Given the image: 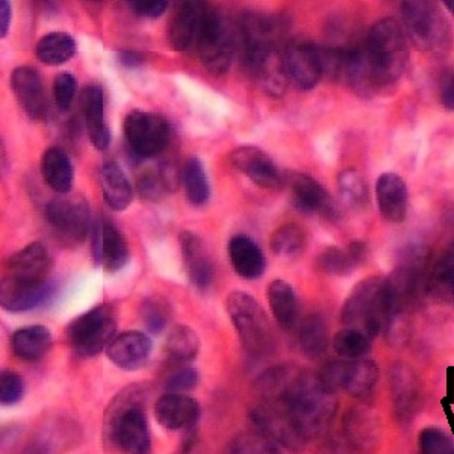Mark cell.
Segmentation results:
<instances>
[{"label": "cell", "instance_id": "e575fe53", "mask_svg": "<svg viewBox=\"0 0 454 454\" xmlns=\"http://www.w3.org/2000/svg\"><path fill=\"white\" fill-rule=\"evenodd\" d=\"M182 182L188 203L196 207H205L211 199V184L200 158L192 156L186 160L182 168Z\"/></svg>", "mask_w": 454, "mask_h": 454}, {"label": "cell", "instance_id": "ab89813d", "mask_svg": "<svg viewBox=\"0 0 454 454\" xmlns=\"http://www.w3.org/2000/svg\"><path fill=\"white\" fill-rule=\"evenodd\" d=\"M338 190H340V200L348 207H364L368 200V186L361 173L353 168L340 171L338 176Z\"/></svg>", "mask_w": 454, "mask_h": 454}, {"label": "cell", "instance_id": "cb8c5ba5", "mask_svg": "<svg viewBox=\"0 0 454 454\" xmlns=\"http://www.w3.org/2000/svg\"><path fill=\"white\" fill-rule=\"evenodd\" d=\"M376 200L383 220L400 224L408 217L409 192L406 182L394 173H383L376 182Z\"/></svg>", "mask_w": 454, "mask_h": 454}, {"label": "cell", "instance_id": "1f68e13d", "mask_svg": "<svg viewBox=\"0 0 454 454\" xmlns=\"http://www.w3.org/2000/svg\"><path fill=\"white\" fill-rule=\"evenodd\" d=\"M379 382V367L372 359L347 361L346 376L342 391L351 397L367 398L372 395Z\"/></svg>", "mask_w": 454, "mask_h": 454}, {"label": "cell", "instance_id": "7c38bea8", "mask_svg": "<svg viewBox=\"0 0 454 454\" xmlns=\"http://www.w3.org/2000/svg\"><path fill=\"white\" fill-rule=\"evenodd\" d=\"M256 430L289 450H300L306 444L288 411L278 403L261 402L250 411Z\"/></svg>", "mask_w": 454, "mask_h": 454}, {"label": "cell", "instance_id": "d6986e66", "mask_svg": "<svg viewBox=\"0 0 454 454\" xmlns=\"http://www.w3.org/2000/svg\"><path fill=\"white\" fill-rule=\"evenodd\" d=\"M156 421L160 427L176 432H192L200 419V404L188 394H168L158 398L155 403Z\"/></svg>", "mask_w": 454, "mask_h": 454}, {"label": "cell", "instance_id": "b9f144b4", "mask_svg": "<svg viewBox=\"0 0 454 454\" xmlns=\"http://www.w3.org/2000/svg\"><path fill=\"white\" fill-rule=\"evenodd\" d=\"M229 454H282L279 445L259 430L237 434L231 442Z\"/></svg>", "mask_w": 454, "mask_h": 454}, {"label": "cell", "instance_id": "83f0119b", "mask_svg": "<svg viewBox=\"0 0 454 454\" xmlns=\"http://www.w3.org/2000/svg\"><path fill=\"white\" fill-rule=\"evenodd\" d=\"M98 182L105 201L113 211H124L130 207L134 190L123 168L113 160L104 162L98 170Z\"/></svg>", "mask_w": 454, "mask_h": 454}, {"label": "cell", "instance_id": "603a6c76", "mask_svg": "<svg viewBox=\"0 0 454 454\" xmlns=\"http://www.w3.org/2000/svg\"><path fill=\"white\" fill-rule=\"evenodd\" d=\"M52 265V256L46 246L40 241H34L8 258L6 271L8 278L12 279L40 282L49 279Z\"/></svg>", "mask_w": 454, "mask_h": 454}, {"label": "cell", "instance_id": "60d3db41", "mask_svg": "<svg viewBox=\"0 0 454 454\" xmlns=\"http://www.w3.org/2000/svg\"><path fill=\"white\" fill-rule=\"evenodd\" d=\"M317 267L329 276H348L361 267V263L348 252V248L346 252L338 247H327L318 254Z\"/></svg>", "mask_w": 454, "mask_h": 454}, {"label": "cell", "instance_id": "30bf717a", "mask_svg": "<svg viewBox=\"0 0 454 454\" xmlns=\"http://www.w3.org/2000/svg\"><path fill=\"white\" fill-rule=\"evenodd\" d=\"M123 130L130 152L138 158L160 155L170 145L171 124L160 114L130 111L124 119Z\"/></svg>", "mask_w": 454, "mask_h": 454}, {"label": "cell", "instance_id": "277c9868", "mask_svg": "<svg viewBox=\"0 0 454 454\" xmlns=\"http://www.w3.org/2000/svg\"><path fill=\"white\" fill-rule=\"evenodd\" d=\"M340 320L346 327L364 332L372 340L382 332L387 333L393 323V312L387 279L372 276L361 280L347 297Z\"/></svg>", "mask_w": 454, "mask_h": 454}, {"label": "cell", "instance_id": "c3c4849f", "mask_svg": "<svg viewBox=\"0 0 454 454\" xmlns=\"http://www.w3.org/2000/svg\"><path fill=\"white\" fill-rule=\"evenodd\" d=\"M78 91V81L70 72H62L53 81V98L58 109L66 113L72 106Z\"/></svg>", "mask_w": 454, "mask_h": 454}, {"label": "cell", "instance_id": "ee69618b", "mask_svg": "<svg viewBox=\"0 0 454 454\" xmlns=\"http://www.w3.org/2000/svg\"><path fill=\"white\" fill-rule=\"evenodd\" d=\"M419 453L454 454V439L442 428H424L419 436Z\"/></svg>", "mask_w": 454, "mask_h": 454}, {"label": "cell", "instance_id": "4fadbf2b", "mask_svg": "<svg viewBox=\"0 0 454 454\" xmlns=\"http://www.w3.org/2000/svg\"><path fill=\"white\" fill-rule=\"evenodd\" d=\"M389 387L393 397V411L398 423L408 424L421 408V382L412 367L397 362L389 370Z\"/></svg>", "mask_w": 454, "mask_h": 454}, {"label": "cell", "instance_id": "681fc988", "mask_svg": "<svg viewBox=\"0 0 454 454\" xmlns=\"http://www.w3.org/2000/svg\"><path fill=\"white\" fill-rule=\"evenodd\" d=\"M200 376L196 368L184 367L167 377L166 389L168 394H188L199 385Z\"/></svg>", "mask_w": 454, "mask_h": 454}, {"label": "cell", "instance_id": "52a82bcc", "mask_svg": "<svg viewBox=\"0 0 454 454\" xmlns=\"http://www.w3.org/2000/svg\"><path fill=\"white\" fill-rule=\"evenodd\" d=\"M115 333V309L109 303H102L76 317L66 329V340L76 356L93 357L108 350Z\"/></svg>", "mask_w": 454, "mask_h": 454}, {"label": "cell", "instance_id": "5b68a950", "mask_svg": "<svg viewBox=\"0 0 454 454\" xmlns=\"http://www.w3.org/2000/svg\"><path fill=\"white\" fill-rule=\"evenodd\" d=\"M226 310L244 350L250 356H269L276 344L273 325L258 300L244 291H233L227 297Z\"/></svg>", "mask_w": 454, "mask_h": 454}, {"label": "cell", "instance_id": "d6a6232c", "mask_svg": "<svg viewBox=\"0 0 454 454\" xmlns=\"http://www.w3.org/2000/svg\"><path fill=\"white\" fill-rule=\"evenodd\" d=\"M76 42L68 32L53 31L36 43L35 55L47 66H62L76 55Z\"/></svg>", "mask_w": 454, "mask_h": 454}, {"label": "cell", "instance_id": "8fae6325", "mask_svg": "<svg viewBox=\"0 0 454 454\" xmlns=\"http://www.w3.org/2000/svg\"><path fill=\"white\" fill-rule=\"evenodd\" d=\"M282 61L288 82L301 91L314 90L325 74L320 47L312 42H286L282 51Z\"/></svg>", "mask_w": 454, "mask_h": 454}, {"label": "cell", "instance_id": "f907efd6", "mask_svg": "<svg viewBox=\"0 0 454 454\" xmlns=\"http://www.w3.org/2000/svg\"><path fill=\"white\" fill-rule=\"evenodd\" d=\"M128 5L137 17L160 19L168 8V2L167 0H130Z\"/></svg>", "mask_w": 454, "mask_h": 454}, {"label": "cell", "instance_id": "9a60e30c", "mask_svg": "<svg viewBox=\"0 0 454 454\" xmlns=\"http://www.w3.org/2000/svg\"><path fill=\"white\" fill-rule=\"evenodd\" d=\"M91 252L94 262L108 273H117L129 261V246L119 227L108 218H100L93 227Z\"/></svg>", "mask_w": 454, "mask_h": 454}, {"label": "cell", "instance_id": "816d5d0a", "mask_svg": "<svg viewBox=\"0 0 454 454\" xmlns=\"http://www.w3.org/2000/svg\"><path fill=\"white\" fill-rule=\"evenodd\" d=\"M441 105L445 111L454 113V72L449 73L441 87Z\"/></svg>", "mask_w": 454, "mask_h": 454}, {"label": "cell", "instance_id": "2e32d148", "mask_svg": "<svg viewBox=\"0 0 454 454\" xmlns=\"http://www.w3.org/2000/svg\"><path fill=\"white\" fill-rule=\"evenodd\" d=\"M55 295V282L17 280L6 276L0 285V306L8 312H27L46 305Z\"/></svg>", "mask_w": 454, "mask_h": 454}, {"label": "cell", "instance_id": "11a10c76", "mask_svg": "<svg viewBox=\"0 0 454 454\" xmlns=\"http://www.w3.org/2000/svg\"><path fill=\"white\" fill-rule=\"evenodd\" d=\"M119 62L126 68H138L145 64V55L143 53L132 52V51H124L119 53Z\"/></svg>", "mask_w": 454, "mask_h": 454}, {"label": "cell", "instance_id": "f6af8a7d", "mask_svg": "<svg viewBox=\"0 0 454 454\" xmlns=\"http://www.w3.org/2000/svg\"><path fill=\"white\" fill-rule=\"evenodd\" d=\"M137 190L145 200L160 201L167 192L160 168H145L141 171L137 176Z\"/></svg>", "mask_w": 454, "mask_h": 454}, {"label": "cell", "instance_id": "8992f818", "mask_svg": "<svg viewBox=\"0 0 454 454\" xmlns=\"http://www.w3.org/2000/svg\"><path fill=\"white\" fill-rule=\"evenodd\" d=\"M403 31L419 52H444L451 43L449 21L439 6L427 0L404 2L402 8Z\"/></svg>", "mask_w": 454, "mask_h": 454}, {"label": "cell", "instance_id": "5bb4252c", "mask_svg": "<svg viewBox=\"0 0 454 454\" xmlns=\"http://www.w3.org/2000/svg\"><path fill=\"white\" fill-rule=\"evenodd\" d=\"M229 160L233 168L243 173L263 190H278L284 185V175L273 158L256 145H241L232 150Z\"/></svg>", "mask_w": 454, "mask_h": 454}, {"label": "cell", "instance_id": "836d02e7", "mask_svg": "<svg viewBox=\"0 0 454 454\" xmlns=\"http://www.w3.org/2000/svg\"><path fill=\"white\" fill-rule=\"evenodd\" d=\"M72 439V430L66 424H46L38 430L27 444L21 447L19 454H58L67 449L68 441Z\"/></svg>", "mask_w": 454, "mask_h": 454}, {"label": "cell", "instance_id": "8d00e7d4", "mask_svg": "<svg viewBox=\"0 0 454 454\" xmlns=\"http://www.w3.org/2000/svg\"><path fill=\"white\" fill-rule=\"evenodd\" d=\"M308 237L295 223H286L278 227L270 239V247L278 258L295 259L305 252Z\"/></svg>", "mask_w": 454, "mask_h": 454}, {"label": "cell", "instance_id": "bcb514c9", "mask_svg": "<svg viewBox=\"0 0 454 454\" xmlns=\"http://www.w3.org/2000/svg\"><path fill=\"white\" fill-rule=\"evenodd\" d=\"M25 395V382L20 374L12 370L0 372V402L4 406H14Z\"/></svg>", "mask_w": 454, "mask_h": 454}, {"label": "cell", "instance_id": "4316f807", "mask_svg": "<svg viewBox=\"0 0 454 454\" xmlns=\"http://www.w3.org/2000/svg\"><path fill=\"white\" fill-rule=\"evenodd\" d=\"M229 259L232 263L235 273L246 280L259 279L265 271V256L256 241L247 235H235L231 238L229 246Z\"/></svg>", "mask_w": 454, "mask_h": 454}, {"label": "cell", "instance_id": "7dc6e473", "mask_svg": "<svg viewBox=\"0 0 454 454\" xmlns=\"http://www.w3.org/2000/svg\"><path fill=\"white\" fill-rule=\"evenodd\" d=\"M428 286L438 293L442 291L454 297V246L436 265Z\"/></svg>", "mask_w": 454, "mask_h": 454}, {"label": "cell", "instance_id": "9f6ffc18", "mask_svg": "<svg viewBox=\"0 0 454 454\" xmlns=\"http://www.w3.org/2000/svg\"><path fill=\"white\" fill-rule=\"evenodd\" d=\"M444 6L451 16H454V0H444Z\"/></svg>", "mask_w": 454, "mask_h": 454}, {"label": "cell", "instance_id": "484cf974", "mask_svg": "<svg viewBox=\"0 0 454 454\" xmlns=\"http://www.w3.org/2000/svg\"><path fill=\"white\" fill-rule=\"evenodd\" d=\"M380 424L372 409L353 408L344 417V434L348 444L357 451L372 453L380 441Z\"/></svg>", "mask_w": 454, "mask_h": 454}, {"label": "cell", "instance_id": "db71d44e", "mask_svg": "<svg viewBox=\"0 0 454 454\" xmlns=\"http://www.w3.org/2000/svg\"><path fill=\"white\" fill-rule=\"evenodd\" d=\"M11 17H12V11H11V4L8 0H2L0 2V38L4 40L8 35L11 27Z\"/></svg>", "mask_w": 454, "mask_h": 454}, {"label": "cell", "instance_id": "f546056e", "mask_svg": "<svg viewBox=\"0 0 454 454\" xmlns=\"http://www.w3.org/2000/svg\"><path fill=\"white\" fill-rule=\"evenodd\" d=\"M270 309L284 331H294L300 320L299 295L293 285L276 279L267 288Z\"/></svg>", "mask_w": 454, "mask_h": 454}, {"label": "cell", "instance_id": "d4e9b609", "mask_svg": "<svg viewBox=\"0 0 454 454\" xmlns=\"http://www.w3.org/2000/svg\"><path fill=\"white\" fill-rule=\"evenodd\" d=\"M152 347L149 335L140 331H128L114 338L106 355L115 367L124 372H135L147 362Z\"/></svg>", "mask_w": 454, "mask_h": 454}, {"label": "cell", "instance_id": "f5cc1de1", "mask_svg": "<svg viewBox=\"0 0 454 454\" xmlns=\"http://www.w3.org/2000/svg\"><path fill=\"white\" fill-rule=\"evenodd\" d=\"M21 430L17 424H8L2 430V451L10 453L11 450L17 447V442L20 439Z\"/></svg>", "mask_w": 454, "mask_h": 454}, {"label": "cell", "instance_id": "7402d4cb", "mask_svg": "<svg viewBox=\"0 0 454 454\" xmlns=\"http://www.w3.org/2000/svg\"><path fill=\"white\" fill-rule=\"evenodd\" d=\"M11 90L29 119H44L47 113L46 94L38 70L29 66L14 68L11 73Z\"/></svg>", "mask_w": 454, "mask_h": 454}, {"label": "cell", "instance_id": "3957f363", "mask_svg": "<svg viewBox=\"0 0 454 454\" xmlns=\"http://www.w3.org/2000/svg\"><path fill=\"white\" fill-rule=\"evenodd\" d=\"M365 51L377 91L393 87L406 72L409 64L408 38L395 19L387 17L372 25L368 32Z\"/></svg>", "mask_w": 454, "mask_h": 454}, {"label": "cell", "instance_id": "6da1fadb", "mask_svg": "<svg viewBox=\"0 0 454 454\" xmlns=\"http://www.w3.org/2000/svg\"><path fill=\"white\" fill-rule=\"evenodd\" d=\"M241 59L246 72L271 96H282L288 87L282 51L285 27L271 16L247 12L239 27Z\"/></svg>", "mask_w": 454, "mask_h": 454}, {"label": "cell", "instance_id": "4dcf8cb0", "mask_svg": "<svg viewBox=\"0 0 454 454\" xmlns=\"http://www.w3.org/2000/svg\"><path fill=\"white\" fill-rule=\"evenodd\" d=\"M52 342V332L46 325H27L11 336V350L21 361L35 362L46 356Z\"/></svg>", "mask_w": 454, "mask_h": 454}, {"label": "cell", "instance_id": "f35d334b", "mask_svg": "<svg viewBox=\"0 0 454 454\" xmlns=\"http://www.w3.org/2000/svg\"><path fill=\"white\" fill-rule=\"evenodd\" d=\"M372 348V338L364 332L346 327L333 338V350L344 361L365 359Z\"/></svg>", "mask_w": 454, "mask_h": 454}, {"label": "cell", "instance_id": "74e56055", "mask_svg": "<svg viewBox=\"0 0 454 454\" xmlns=\"http://www.w3.org/2000/svg\"><path fill=\"white\" fill-rule=\"evenodd\" d=\"M166 351L173 361H192L200 351V338L190 325H176L167 336Z\"/></svg>", "mask_w": 454, "mask_h": 454}, {"label": "cell", "instance_id": "e0dca14e", "mask_svg": "<svg viewBox=\"0 0 454 454\" xmlns=\"http://www.w3.org/2000/svg\"><path fill=\"white\" fill-rule=\"evenodd\" d=\"M207 11V6L194 0L176 6L168 23V43L173 51L188 52L196 47Z\"/></svg>", "mask_w": 454, "mask_h": 454}, {"label": "cell", "instance_id": "ba28073f", "mask_svg": "<svg viewBox=\"0 0 454 454\" xmlns=\"http://www.w3.org/2000/svg\"><path fill=\"white\" fill-rule=\"evenodd\" d=\"M44 218L62 247H78L91 231V207L79 194L52 199L44 207Z\"/></svg>", "mask_w": 454, "mask_h": 454}, {"label": "cell", "instance_id": "9c48e42d", "mask_svg": "<svg viewBox=\"0 0 454 454\" xmlns=\"http://www.w3.org/2000/svg\"><path fill=\"white\" fill-rule=\"evenodd\" d=\"M201 64L214 76H223L232 66L235 36L229 21L218 11L207 8L196 44Z\"/></svg>", "mask_w": 454, "mask_h": 454}, {"label": "cell", "instance_id": "d590c367", "mask_svg": "<svg viewBox=\"0 0 454 454\" xmlns=\"http://www.w3.org/2000/svg\"><path fill=\"white\" fill-rule=\"evenodd\" d=\"M299 344L305 356L321 359L329 348V333L323 317L318 314L308 315L300 323Z\"/></svg>", "mask_w": 454, "mask_h": 454}, {"label": "cell", "instance_id": "44dd1931", "mask_svg": "<svg viewBox=\"0 0 454 454\" xmlns=\"http://www.w3.org/2000/svg\"><path fill=\"white\" fill-rule=\"evenodd\" d=\"M81 109H82L88 138L96 149L104 152L113 140L106 120V100L104 88L98 83H88L81 93Z\"/></svg>", "mask_w": 454, "mask_h": 454}, {"label": "cell", "instance_id": "7a4b0ae2", "mask_svg": "<svg viewBox=\"0 0 454 454\" xmlns=\"http://www.w3.org/2000/svg\"><path fill=\"white\" fill-rule=\"evenodd\" d=\"M145 398L147 387L145 385L126 387L113 398L104 415L105 444L117 447L124 454L152 453Z\"/></svg>", "mask_w": 454, "mask_h": 454}, {"label": "cell", "instance_id": "7bdbcfd3", "mask_svg": "<svg viewBox=\"0 0 454 454\" xmlns=\"http://www.w3.org/2000/svg\"><path fill=\"white\" fill-rule=\"evenodd\" d=\"M140 314L147 332L152 335H160L170 321L171 308L162 297H149L143 301Z\"/></svg>", "mask_w": 454, "mask_h": 454}, {"label": "cell", "instance_id": "ac0fdd59", "mask_svg": "<svg viewBox=\"0 0 454 454\" xmlns=\"http://www.w3.org/2000/svg\"><path fill=\"white\" fill-rule=\"evenodd\" d=\"M294 207L308 215H323L327 220H335L338 215L335 201L320 182L309 175L297 173L289 179Z\"/></svg>", "mask_w": 454, "mask_h": 454}, {"label": "cell", "instance_id": "ffe728a7", "mask_svg": "<svg viewBox=\"0 0 454 454\" xmlns=\"http://www.w3.org/2000/svg\"><path fill=\"white\" fill-rule=\"evenodd\" d=\"M186 276L197 291H207L214 282V262L205 239L192 231L179 235Z\"/></svg>", "mask_w": 454, "mask_h": 454}, {"label": "cell", "instance_id": "f1b7e54d", "mask_svg": "<svg viewBox=\"0 0 454 454\" xmlns=\"http://www.w3.org/2000/svg\"><path fill=\"white\" fill-rule=\"evenodd\" d=\"M42 175L47 186L59 196H66L72 192L74 168L67 152L61 147L53 145L43 153Z\"/></svg>", "mask_w": 454, "mask_h": 454}]
</instances>
